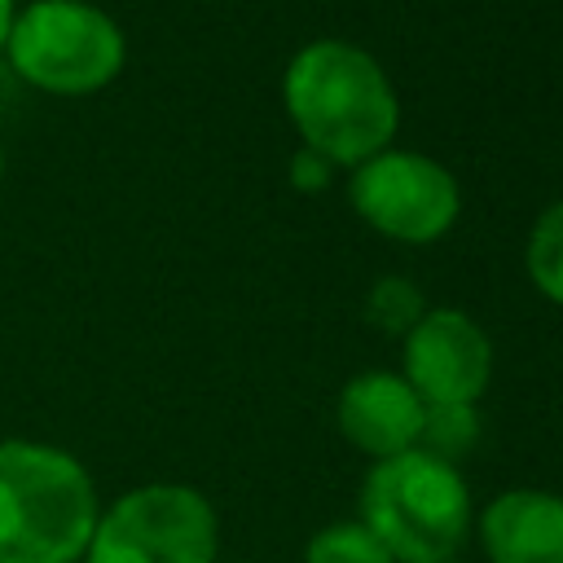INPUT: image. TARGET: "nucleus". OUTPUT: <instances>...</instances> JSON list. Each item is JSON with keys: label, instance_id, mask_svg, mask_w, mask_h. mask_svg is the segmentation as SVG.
Wrapping results in <instances>:
<instances>
[{"label": "nucleus", "instance_id": "1", "mask_svg": "<svg viewBox=\"0 0 563 563\" xmlns=\"http://www.w3.org/2000/svg\"><path fill=\"white\" fill-rule=\"evenodd\" d=\"M282 101L299 141L334 167H356L391 150L400 128V101L387 70L347 40L303 44L282 75Z\"/></svg>", "mask_w": 563, "mask_h": 563}, {"label": "nucleus", "instance_id": "2", "mask_svg": "<svg viewBox=\"0 0 563 563\" xmlns=\"http://www.w3.org/2000/svg\"><path fill=\"white\" fill-rule=\"evenodd\" d=\"M97 515V484L70 449L0 440V563H79Z\"/></svg>", "mask_w": 563, "mask_h": 563}, {"label": "nucleus", "instance_id": "3", "mask_svg": "<svg viewBox=\"0 0 563 563\" xmlns=\"http://www.w3.org/2000/svg\"><path fill=\"white\" fill-rule=\"evenodd\" d=\"M356 519L396 563L457 559V545L475 528V501L453 462L405 449L365 471Z\"/></svg>", "mask_w": 563, "mask_h": 563}, {"label": "nucleus", "instance_id": "4", "mask_svg": "<svg viewBox=\"0 0 563 563\" xmlns=\"http://www.w3.org/2000/svg\"><path fill=\"white\" fill-rule=\"evenodd\" d=\"M4 57L31 88L84 97L119 79L128 40L123 26L92 0H26L13 13Z\"/></svg>", "mask_w": 563, "mask_h": 563}, {"label": "nucleus", "instance_id": "5", "mask_svg": "<svg viewBox=\"0 0 563 563\" xmlns=\"http://www.w3.org/2000/svg\"><path fill=\"white\" fill-rule=\"evenodd\" d=\"M220 515L194 484L154 479L101 506L84 563H216Z\"/></svg>", "mask_w": 563, "mask_h": 563}, {"label": "nucleus", "instance_id": "6", "mask_svg": "<svg viewBox=\"0 0 563 563\" xmlns=\"http://www.w3.org/2000/svg\"><path fill=\"white\" fill-rule=\"evenodd\" d=\"M347 202L369 229L413 246L440 242L462 211V194L449 167L418 150H378L374 158L356 163Z\"/></svg>", "mask_w": 563, "mask_h": 563}, {"label": "nucleus", "instance_id": "7", "mask_svg": "<svg viewBox=\"0 0 563 563\" xmlns=\"http://www.w3.org/2000/svg\"><path fill=\"white\" fill-rule=\"evenodd\" d=\"M400 378L422 405H479L493 383V343L462 308H427L405 334Z\"/></svg>", "mask_w": 563, "mask_h": 563}, {"label": "nucleus", "instance_id": "8", "mask_svg": "<svg viewBox=\"0 0 563 563\" xmlns=\"http://www.w3.org/2000/svg\"><path fill=\"white\" fill-rule=\"evenodd\" d=\"M422 413H427V405L418 400V391L391 369H365V374L347 378L339 391V405H334L343 440L374 462L418 449Z\"/></svg>", "mask_w": 563, "mask_h": 563}, {"label": "nucleus", "instance_id": "9", "mask_svg": "<svg viewBox=\"0 0 563 563\" xmlns=\"http://www.w3.org/2000/svg\"><path fill=\"white\" fill-rule=\"evenodd\" d=\"M488 563H563V493L506 488L475 515Z\"/></svg>", "mask_w": 563, "mask_h": 563}, {"label": "nucleus", "instance_id": "10", "mask_svg": "<svg viewBox=\"0 0 563 563\" xmlns=\"http://www.w3.org/2000/svg\"><path fill=\"white\" fill-rule=\"evenodd\" d=\"M523 264H528L532 286L550 303H563V198L550 202L532 220V233H528V246H523Z\"/></svg>", "mask_w": 563, "mask_h": 563}, {"label": "nucleus", "instance_id": "11", "mask_svg": "<svg viewBox=\"0 0 563 563\" xmlns=\"http://www.w3.org/2000/svg\"><path fill=\"white\" fill-rule=\"evenodd\" d=\"M479 440V409L475 405H427L422 413V431H418V449L440 457V462H453L466 457Z\"/></svg>", "mask_w": 563, "mask_h": 563}, {"label": "nucleus", "instance_id": "12", "mask_svg": "<svg viewBox=\"0 0 563 563\" xmlns=\"http://www.w3.org/2000/svg\"><path fill=\"white\" fill-rule=\"evenodd\" d=\"M303 563H396V559L361 519H339L308 537Z\"/></svg>", "mask_w": 563, "mask_h": 563}, {"label": "nucleus", "instance_id": "13", "mask_svg": "<svg viewBox=\"0 0 563 563\" xmlns=\"http://www.w3.org/2000/svg\"><path fill=\"white\" fill-rule=\"evenodd\" d=\"M422 312H427V303H422L418 286L405 282V277H378V282L369 286V295H365V317H369V325H378V330H387V334H409V325H413Z\"/></svg>", "mask_w": 563, "mask_h": 563}, {"label": "nucleus", "instance_id": "14", "mask_svg": "<svg viewBox=\"0 0 563 563\" xmlns=\"http://www.w3.org/2000/svg\"><path fill=\"white\" fill-rule=\"evenodd\" d=\"M330 176H334V163H330L325 154H317V150H308V145H299V150L290 154V185H295V189L321 194V189H330Z\"/></svg>", "mask_w": 563, "mask_h": 563}, {"label": "nucleus", "instance_id": "15", "mask_svg": "<svg viewBox=\"0 0 563 563\" xmlns=\"http://www.w3.org/2000/svg\"><path fill=\"white\" fill-rule=\"evenodd\" d=\"M13 13H18V0H0V53H4V40H9Z\"/></svg>", "mask_w": 563, "mask_h": 563}, {"label": "nucleus", "instance_id": "16", "mask_svg": "<svg viewBox=\"0 0 563 563\" xmlns=\"http://www.w3.org/2000/svg\"><path fill=\"white\" fill-rule=\"evenodd\" d=\"M0 180H4V141H0Z\"/></svg>", "mask_w": 563, "mask_h": 563}, {"label": "nucleus", "instance_id": "17", "mask_svg": "<svg viewBox=\"0 0 563 563\" xmlns=\"http://www.w3.org/2000/svg\"><path fill=\"white\" fill-rule=\"evenodd\" d=\"M427 563H462V559H427Z\"/></svg>", "mask_w": 563, "mask_h": 563}]
</instances>
